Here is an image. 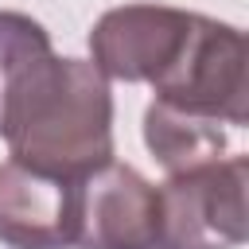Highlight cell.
Instances as JSON below:
<instances>
[{
    "instance_id": "1",
    "label": "cell",
    "mask_w": 249,
    "mask_h": 249,
    "mask_svg": "<svg viewBox=\"0 0 249 249\" xmlns=\"http://www.w3.org/2000/svg\"><path fill=\"white\" fill-rule=\"evenodd\" d=\"M0 136L8 156L51 171L86 175L113 160V93L89 58H62L39 19L0 12Z\"/></svg>"
},
{
    "instance_id": "2",
    "label": "cell",
    "mask_w": 249,
    "mask_h": 249,
    "mask_svg": "<svg viewBox=\"0 0 249 249\" xmlns=\"http://www.w3.org/2000/svg\"><path fill=\"white\" fill-rule=\"evenodd\" d=\"M249 160L230 152L222 160L171 171L160 198L156 249H237L249 233Z\"/></svg>"
},
{
    "instance_id": "3",
    "label": "cell",
    "mask_w": 249,
    "mask_h": 249,
    "mask_svg": "<svg viewBox=\"0 0 249 249\" xmlns=\"http://www.w3.org/2000/svg\"><path fill=\"white\" fill-rule=\"evenodd\" d=\"M156 97L202 117H214L230 128H245V35L233 23L198 16L191 19V31L183 39V51L175 62L152 82Z\"/></svg>"
},
{
    "instance_id": "4",
    "label": "cell",
    "mask_w": 249,
    "mask_h": 249,
    "mask_svg": "<svg viewBox=\"0 0 249 249\" xmlns=\"http://www.w3.org/2000/svg\"><path fill=\"white\" fill-rule=\"evenodd\" d=\"M160 198L128 163L105 160L74 183V249H156Z\"/></svg>"
},
{
    "instance_id": "5",
    "label": "cell",
    "mask_w": 249,
    "mask_h": 249,
    "mask_svg": "<svg viewBox=\"0 0 249 249\" xmlns=\"http://www.w3.org/2000/svg\"><path fill=\"white\" fill-rule=\"evenodd\" d=\"M195 12L171 4H121L109 8L89 31V62L109 82H156L191 31Z\"/></svg>"
},
{
    "instance_id": "6",
    "label": "cell",
    "mask_w": 249,
    "mask_h": 249,
    "mask_svg": "<svg viewBox=\"0 0 249 249\" xmlns=\"http://www.w3.org/2000/svg\"><path fill=\"white\" fill-rule=\"evenodd\" d=\"M74 183L8 156L0 163V241L8 249H70Z\"/></svg>"
},
{
    "instance_id": "7",
    "label": "cell",
    "mask_w": 249,
    "mask_h": 249,
    "mask_svg": "<svg viewBox=\"0 0 249 249\" xmlns=\"http://www.w3.org/2000/svg\"><path fill=\"white\" fill-rule=\"evenodd\" d=\"M230 132H237V128L222 124L214 117L167 105L160 97L144 109V144L167 175L230 156Z\"/></svg>"
}]
</instances>
